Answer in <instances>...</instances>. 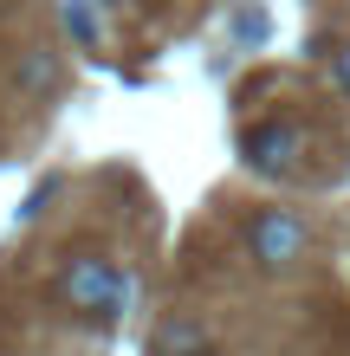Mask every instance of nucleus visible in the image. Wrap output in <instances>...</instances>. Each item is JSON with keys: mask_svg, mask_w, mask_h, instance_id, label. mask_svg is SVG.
I'll list each match as a JSON object with an SVG mask.
<instances>
[{"mask_svg": "<svg viewBox=\"0 0 350 356\" xmlns=\"http://www.w3.org/2000/svg\"><path fill=\"white\" fill-rule=\"evenodd\" d=\"M130 272L117 259H97V253H72L58 266V298L65 311H78L85 324H117L123 311H130Z\"/></svg>", "mask_w": 350, "mask_h": 356, "instance_id": "1", "label": "nucleus"}, {"mask_svg": "<svg viewBox=\"0 0 350 356\" xmlns=\"http://www.w3.org/2000/svg\"><path fill=\"white\" fill-rule=\"evenodd\" d=\"M240 246H246V259H253L266 279H285V272H299L312 259V227H305L292 207H260V214L240 227Z\"/></svg>", "mask_w": 350, "mask_h": 356, "instance_id": "2", "label": "nucleus"}, {"mask_svg": "<svg viewBox=\"0 0 350 356\" xmlns=\"http://www.w3.org/2000/svg\"><path fill=\"white\" fill-rule=\"evenodd\" d=\"M299 156H305V130L285 123V117H266V123H253V130H240V162L253 175H266V181L299 175Z\"/></svg>", "mask_w": 350, "mask_h": 356, "instance_id": "3", "label": "nucleus"}, {"mask_svg": "<svg viewBox=\"0 0 350 356\" xmlns=\"http://www.w3.org/2000/svg\"><path fill=\"white\" fill-rule=\"evenodd\" d=\"M58 85H65V65H58V52H46V46H26V52L13 58V91L26 97V104L52 97Z\"/></svg>", "mask_w": 350, "mask_h": 356, "instance_id": "4", "label": "nucleus"}, {"mask_svg": "<svg viewBox=\"0 0 350 356\" xmlns=\"http://www.w3.org/2000/svg\"><path fill=\"white\" fill-rule=\"evenodd\" d=\"M156 356H214V330L189 311H175V318L156 324Z\"/></svg>", "mask_w": 350, "mask_h": 356, "instance_id": "5", "label": "nucleus"}, {"mask_svg": "<svg viewBox=\"0 0 350 356\" xmlns=\"http://www.w3.org/2000/svg\"><path fill=\"white\" fill-rule=\"evenodd\" d=\"M65 26H72V39H78V46H97V19H91V7H85V0H65Z\"/></svg>", "mask_w": 350, "mask_h": 356, "instance_id": "6", "label": "nucleus"}, {"mask_svg": "<svg viewBox=\"0 0 350 356\" xmlns=\"http://www.w3.org/2000/svg\"><path fill=\"white\" fill-rule=\"evenodd\" d=\"M331 85L350 97V46H337V52H331Z\"/></svg>", "mask_w": 350, "mask_h": 356, "instance_id": "7", "label": "nucleus"}]
</instances>
